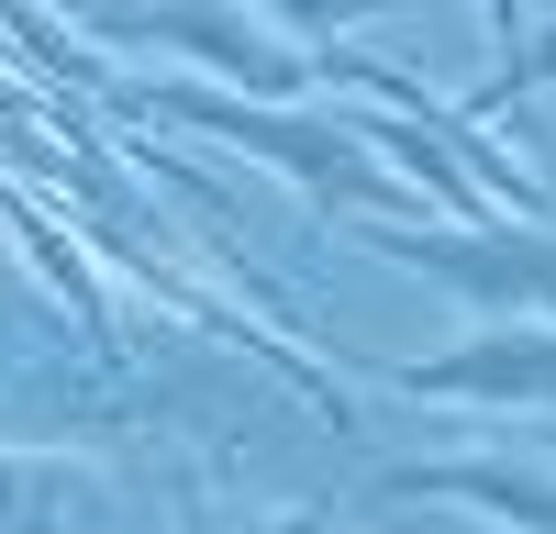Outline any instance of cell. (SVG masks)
<instances>
[{"mask_svg": "<svg viewBox=\"0 0 556 534\" xmlns=\"http://www.w3.org/2000/svg\"><path fill=\"white\" fill-rule=\"evenodd\" d=\"M146 101L178 112L190 134L256 145L267 167H290L301 190H312V212H334V223H390V201H424L412 178H379V167H367L356 123H334V112H245V101H223V89H201V78H146Z\"/></svg>", "mask_w": 556, "mask_h": 534, "instance_id": "6da1fadb", "label": "cell"}, {"mask_svg": "<svg viewBox=\"0 0 556 534\" xmlns=\"http://www.w3.org/2000/svg\"><path fill=\"white\" fill-rule=\"evenodd\" d=\"M345 234L390 267H424L456 301L556 312V234H534V223H345Z\"/></svg>", "mask_w": 556, "mask_h": 534, "instance_id": "7a4b0ae2", "label": "cell"}, {"mask_svg": "<svg viewBox=\"0 0 556 534\" xmlns=\"http://www.w3.org/2000/svg\"><path fill=\"white\" fill-rule=\"evenodd\" d=\"M89 23L123 34V44H178V56H201L212 78H245V89H312L323 78L312 44H267L256 23L212 12V0H101Z\"/></svg>", "mask_w": 556, "mask_h": 534, "instance_id": "3957f363", "label": "cell"}, {"mask_svg": "<svg viewBox=\"0 0 556 534\" xmlns=\"http://www.w3.org/2000/svg\"><path fill=\"white\" fill-rule=\"evenodd\" d=\"M379 379L412 390V400H490V412H513V400H556V323L479 334V345H456V356H390Z\"/></svg>", "mask_w": 556, "mask_h": 534, "instance_id": "277c9868", "label": "cell"}, {"mask_svg": "<svg viewBox=\"0 0 556 534\" xmlns=\"http://www.w3.org/2000/svg\"><path fill=\"white\" fill-rule=\"evenodd\" d=\"M379 490H401V501H468V512H501L523 534H556V490H534L513 468H390Z\"/></svg>", "mask_w": 556, "mask_h": 534, "instance_id": "5b68a950", "label": "cell"}, {"mask_svg": "<svg viewBox=\"0 0 556 534\" xmlns=\"http://www.w3.org/2000/svg\"><path fill=\"white\" fill-rule=\"evenodd\" d=\"M0 212H12V234L34 245V267H45V279H56L67 301H78V323H89V334H112V323H101V290H89V267H78V245H56V223H45L34 201H12V190H0Z\"/></svg>", "mask_w": 556, "mask_h": 534, "instance_id": "8992f818", "label": "cell"}, {"mask_svg": "<svg viewBox=\"0 0 556 534\" xmlns=\"http://www.w3.org/2000/svg\"><path fill=\"white\" fill-rule=\"evenodd\" d=\"M78 501V490L56 479V468H34V457H0V534H45Z\"/></svg>", "mask_w": 556, "mask_h": 534, "instance_id": "52a82bcc", "label": "cell"}, {"mask_svg": "<svg viewBox=\"0 0 556 534\" xmlns=\"http://www.w3.org/2000/svg\"><path fill=\"white\" fill-rule=\"evenodd\" d=\"M267 12L290 23L312 56H334V34H345V23H379V12H401V0H267Z\"/></svg>", "mask_w": 556, "mask_h": 534, "instance_id": "ba28073f", "label": "cell"}, {"mask_svg": "<svg viewBox=\"0 0 556 534\" xmlns=\"http://www.w3.org/2000/svg\"><path fill=\"white\" fill-rule=\"evenodd\" d=\"M479 34H490V78H513L534 56V0H479Z\"/></svg>", "mask_w": 556, "mask_h": 534, "instance_id": "9c48e42d", "label": "cell"}, {"mask_svg": "<svg viewBox=\"0 0 556 534\" xmlns=\"http://www.w3.org/2000/svg\"><path fill=\"white\" fill-rule=\"evenodd\" d=\"M278 534H323V512H290V523H278Z\"/></svg>", "mask_w": 556, "mask_h": 534, "instance_id": "30bf717a", "label": "cell"}]
</instances>
